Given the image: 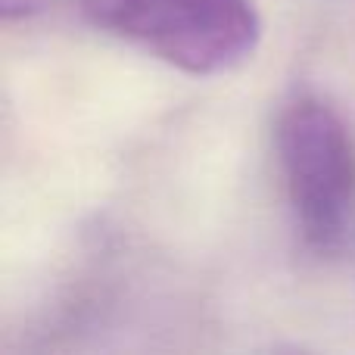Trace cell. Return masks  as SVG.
I'll use <instances>...</instances> for the list:
<instances>
[{
	"label": "cell",
	"mask_w": 355,
	"mask_h": 355,
	"mask_svg": "<svg viewBox=\"0 0 355 355\" xmlns=\"http://www.w3.org/2000/svg\"><path fill=\"white\" fill-rule=\"evenodd\" d=\"M78 6L94 25L190 75L240 66L262 35L250 0H78Z\"/></svg>",
	"instance_id": "1"
},
{
	"label": "cell",
	"mask_w": 355,
	"mask_h": 355,
	"mask_svg": "<svg viewBox=\"0 0 355 355\" xmlns=\"http://www.w3.org/2000/svg\"><path fill=\"white\" fill-rule=\"evenodd\" d=\"M277 153L309 250L331 256L355 225V141L327 103L302 97L281 112Z\"/></svg>",
	"instance_id": "2"
}]
</instances>
